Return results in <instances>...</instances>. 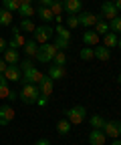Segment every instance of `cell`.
I'll use <instances>...</instances> for the list:
<instances>
[{"label":"cell","mask_w":121,"mask_h":145,"mask_svg":"<svg viewBox=\"0 0 121 145\" xmlns=\"http://www.w3.org/2000/svg\"><path fill=\"white\" fill-rule=\"evenodd\" d=\"M20 101L24 105H37V99L41 97V91L37 85H32V83H22V89H20Z\"/></svg>","instance_id":"6da1fadb"},{"label":"cell","mask_w":121,"mask_h":145,"mask_svg":"<svg viewBox=\"0 0 121 145\" xmlns=\"http://www.w3.org/2000/svg\"><path fill=\"white\" fill-rule=\"evenodd\" d=\"M65 115H67L69 121H71V125H81L85 121V117H87V109L83 105H75L71 109H65Z\"/></svg>","instance_id":"7a4b0ae2"},{"label":"cell","mask_w":121,"mask_h":145,"mask_svg":"<svg viewBox=\"0 0 121 145\" xmlns=\"http://www.w3.org/2000/svg\"><path fill=\"white\" fill-rule=\"evenodd\" d=\"M57 46L55 44H50V42H44V44H39V50H37V59L39 63H50L53 61V57L57 54Z\"/></svg>","instance_id":"3957f363"},{"label":"cell","mask_w":121,"mask_h":145,"mask_svg":"<svg viewBox=\"0 0 121 145\" xmlns=\"http://www.w3.org/2000/svg\"><path fill=\"white\" fill-rule=\"evenodd\" d=\"M50 39H53V28H50L48 24H41V26L34 28V40H37L39 44H44Z\"/></svg>","instance_id":"277c9868"},{"label":"cell","mask_w":121,"mask_h":145,"mask_svg":"<svg viewBox=\"0 0 121 145\" xmlns=\"http://www.w3.org/2000/svg\"><path fill=\"white\" fill-rule=\"evenodd\" d=\"M43 72L37 69V67H32V69H28V71H24L22 72V77H20V83H32V85H39L41 81H43Z\"/></svg>","instance_id":"5b68a950"},{"label":"cell","mask_w":121,"mask_h":145,"mask_svg":"<svg viewBox=\"0 0 121 145\" xmlns=\"http://www.w3.org/2000/svg\"><path fill=\"white\" fill-rule=\"evenodd\" d=\"M103 133H105V137H113V139L121 137V121H117V119L107 121L105 127H103Z\"/></svg>","instance_id":"8992f818"},{"label":"cell","mask_w":121,"mask_h":145,"mask_svg":"<svg viewBox=\"0 0 121 145\" xmlns=\"http://www.w3.org/2000/svg\"><path fill=\"white\" fill-rule=\"evenodd\" d=\"M101 10H99V16L101 18H105V20H113V18L117 16V8H115V4L111 2V0H107V2H103L101 6H99Z\"/></svg>","instance_id":"52a82bcc"},{"label":"cell","mask_w":121,"mask_h":145,"mask_svg":"<svg viewBox=\"0 0 121 145\" xmlns=\"http://www.w3.org/2000/svg\"><path fill=\"white\" fill-rule=\"evenodd\" d=\"M77 18H79V26H85V30H87V28H91V26L97 22V14L87 12V10L79 12V14H77Z\"/></svg>","instance_id":"ba28073f"},{"label":"cell","mask_w":121,"mask_h":145,"mask_svg":"<svg viewBox=\"0 0 121 145\" xmlns=\"http://www.w3.org/2000/svg\"><path fill=\"white\" fill-rule=\"evenodd\" d=\"M24 39H22V34H20V28L18 26H12V39L8 40V48H14V50H18L20 46H24Z\"/></svg>","instance_id":"9c48e42d"},{"label":"cell","mask_w":121,"mask_h":145,"mask_svg":"<svg viewBox=\"0 0 121 145\" xmlns=\"http://www.w3.org/2000/svg\"><path fill=\"white\" fill-rule=\"evenodd\" d=\"M12 119H14V109H12V105H0V125L6 127V125H10Z\"/></svg>","instance_id":"30bf717a"},{"label":"cell","mask_w":121,"mask_h":145,"mask_svg":"<svg viewBox=\"0 0 121 145\" xmlns=\"http://www.w3.org/2000/svg\"><path fill=\"white\" fill-rule=\"evenodd\" d=\"M63 10L67 14H79L83 12V2L81 0H63Z\"/></svg>","instance_id":"8fae6325"},{"label":"cell","mask_w":121,"mask_h":145,"mask_svg":"<svg viewBox=\"0 0 121 145\" xmlns=\"http://www.w3.org/2000/svg\"><path fill=\"white\" fill-rule=\"evenodd\" d=\"M37 87H39V91H41V95H43V97H48V99L53 97V79H50V77L44 75L43 81H41Z\"/></svg>","instance_id":"7c38bea8"},{"label":"cell","mask_w":121,"mask_h":145,"mask_svg":"<svg viewBox=\"0 0 121 145\" xmlns=\"http://www.w3.org/2000/svg\"><path fill=\"white\" fill-rule=\"evenodd\" d=\"M83 42H85V46H97L101 42V36L95 30H85L83 32Z\"/></svg>","instance_id":"4fadbf2b"},{"label":"cell","mask_w":121,"mask_h":145,"mask_svg":"<svg viewBox=\"0 0 121 145\" xmlns=\"http://www.w3.org/2000/svg\"><path fill=\"white\" fill-rule=\"evenodd\" d=\"M4 77H6V81H20V77H22V72H20V67L18 65H8L6 67V71H4Z\"/></svg>","instance_id":"5bb4252c"},{"label":"cell","mask_w":121,"mask_h":145,"mask_svg":"<svg viewBox=\"0 0 121 145\" xmlns=\"http://www.w3.org/2000/svg\"><path fill=\"white\" fill-rule=\"evenodd\" d=\"M34 14H37L43 22H53V20H55V14L50 12V8H46V6H39V8H34Z\"/></svg>","instance_id":"9a60e30c"},{"label":"cell","mask_w":121,"mask_h":145,"mask_svg":"<svg viewBox=\"0 0 121 145\" xmlns=\"http://www.w3.org/2000/svg\"><path fill=\"white\" fill-rule=\"evenodd\" d=\"M93 54H95V59H99V61H103V63H107V61L111 59L109 48H107V46H103V44H97V46L93 48Z\"/></svg>","instance_id":"2e32d148"},{"label":"cell","mask_w":121,"mask_h":145,"mask_svg":"<svg viewBox=\"0 0 121 145\" xmlns=\"http://www.w3.org/2000/svg\"><path fill=\"white\" fill-rule=\"evenodd\" d=\"M65 75H67L65 67H59V65H50V69H48V75H46V77H50L53 81H61V79H65Z\"/></svg>","instance_id":"e0dca14e"},{"label":"cell","mask_w":121,"mask_h":145,"mask_svg":"<svg viewBox=\"0 0 121 145\" xmlns=\"http://www.w3.org/2000/svg\"><path fill=\"white\" fill-rule=\"evenodd\" d=\"M105 133H103L101 129H93L91 133H89V143L91 145H105Z\"/></svg>","instance_id":"ac0fdd59"},{"label":"cell","mask_w":121,"mask_h":145,"mask_svg":"<svg viewBox=\"0 0 121 145\" xmlns=\"http://www.w3.org/2000/svg\"><path fill=\"white\" fill-rule=\"evenodd\" d=\"M2 54H4L6 65H18L20 63V54H18V50H14V48H6Z\"/></svg>","instance_id":"d6986e66"},{"label":"cell","mask_w":121,"mask_h":145,"mask_svg":"<svg viewBox=\"0 0 121 145\" xmlns=\"http://www.w3.org/2000/svg\"><path fill=\"white\" fill-rule=\"evenodd\" d=\"M93 26H95V32H97L99 36H103V34L109 32V22L105 20V18H101L99 14H97V22H95Z\"/></svg>","instance_id":"ffe728a7"},{"label":"cell","mask_w":121,"mask_h":145,"mask_svg":"<svg viewBox=\"0 0 121 145\" xmlns=\"http://www.w3.org/2000/svg\"><path fill=\"white\" fill-rule=\"evenodd\" d=\"M22 48H24V52H26L28 59H34V57H37V50H39V42L37 40H26Z\"/></svg>","instance_id":"44dd1931"},{"label":"cell","mask_w":121,"mask_h":145,"mask_svg":"<svg viewBox=\"0 0 121 145\" xmlns=\"http://www.w3.org/2000/svg\"><path fill=\"white\" fill-rule=\"evenodd\" d=\"M71 121L69 119H59L57 121V131H59V135H69L71 133Z\"/></svg>","instance_id":"7402d4cb"},{"label":"cell","mask_w":121,"mask_h":145,"mask_svg":"<svg viewBox=\"0 0 121 145\" xmlns=\"http://www.w3.org/2000/svg\"><path fill=\"white\" fill-rule=\"evenodd\" d=\"M103 46H107V48H113V46H117V34L115 32H107V34H103V42H101Z\"/></svg>","instance_id":"603a6c76"},{"label":"cell","mask_w":121,"mask_h":145,"mask_svg":"<svg viewBox=\"0 0 121 145\" xmlns=\"http://www.w3.org/2000/svg\"><path fill=\"white\" fill-rule=\"evenodd\" d=\"M89 123H91V127H93V129H101V131H103V127H105L107 119H103L101 115H93V117L89 119Z\"/></svg>","instance_id":"cb8c5ba5"},{"label":"cell","mask_w":121,"mask_h":145,"mask_svg":"<svg viewBox=\"0 0 121 145\" xmlns=\"http://www.w3.org/2000/svg\"><path fill=\"white\" fill-rule=\"evenodd\" d=\"M12 24V12L0 8V26H10Z\"/></svg>","instance_id":"d4e9b609"},{"label":"cell","mask_w":121,"mask_h":145,"mask_svg":"<svg viewBox=\"0 0 121 145\" xmlns=\"http://www.w3.org/2000/svg\"><path fill=\"white\" fill-rule=\"evenodd\" d=\"M8 93H10V89H8V81H6V77L0 72V99H6L8 97Z\"/></svg>","instance_id":"484cf974"},{"label":"cell","mask_w":121,"mask_h":145,"mask_svg":"<svg viewBox=\"0 0 121 145\" xmlns=\"http://www.w3.org/2000/svg\"><path fill=\"white\" fill-rule=\"evenodd\" d=\"M18 12H20L22 18H30V16H34V6L32 4H20L18 6Z\"/></svg>","instance_id":"4316f807"},{"label":"cell","mask_w":121,"mask_h":145,"mask_svg":"<svg viewBox=\"0 0 121 145\" xmlns=\"http://www.w3.org/2000/svg\"><path fill=\"white\" fill-rule=\"evenodd\" d=\"M55 32H57V36H61V39H65V40H71V30H69L65 24H57Z\"/></svg>","instance_id":"83f0119b"},{"label":"cell","mask_w":121,"mask_h":145,"mask_svg":"<svg viewBox=\"0 0 121 145\" xmlns=\"http://www.w3.org/2000/svg\"><path fill=\"white\" fill-rule=\"evenodd\" d=\"M18 6H20V0H4L2 4V8L8 12H18Z\"/></svg>","instance_id":"f1b7e54d"},{"label":"cell","mask_w":121,"mask_h":145,"mask_svg":"<svg viewBox=\"0 0 121 145\" xmlns=\"http://www.w3.org/2000/svg\"><path fill=\"white\" fill-rule=\"evenodd\" d=\"M18 28H20V30H24V32H34V28H37V26H34V22L30 20V18H22Z\"/></svg>","instance_id":"f546056e"},{"label":"cell","mask_w":121,"mask_h":145,"mask_svg":"<svg viewBox=\"0 0 121 145\" xmlns=\"http://www.w3.org/2000/svg\"><path fill=\"white\" fill-rule=\"evenodd\" d=\"M109 30L115 34H121V16H115L113 20H109Z\"/></svg>","instance_id":"4dcf8cb0"},{"label":"cell","mask_w":121,"mask_h":145,"mask_svg":"<svg viewBox=\"0 0 121 145\" xmlns=\"http://www.w3.org/2000/svg\"><path fill=\"white\" fill-rule=\"evenodd\" d=\"M65 63H67V54H65V50H57V54L53 57V65L65 67Z\"/></svg>","instance_id":"1f68e13d"},{"label":"cell","mask_w":121,"mask_h":145,"mask_svg":"<svg viewBox=\"0 0 121 145\" xmlns=\"http://www.w3.org/2000/svg\"><path fill=\"white\" fill-rule=\"evenodd\" d=\"M79 57H81L83 61H91V59H95V54H93V48H91V46H83Z\"/></svg>","instance_id":"d6a6232c"},{"label":"cell","mask_w":121,"mask_h":145,"mask_svg":"<svg viewBox=\"0 0 121 145\" xmlns=\"http://www.w3.org/2000/svg\"><path fill=\"white\" fill-rule=\"evenodd\" d=\"M53 44H55L59 50H67L69 44H71V40H65V39H61V36H57V39L53 40Z\"/></svg>","instance_id":"836d02e7"},{"label":"cell","mask_w":121,"mask_h":145,"mask_svg":"<svg viewBox=\"0 0 121 145\" xmlns=\"http://www.w3.org/2000/svg\"><path fill=\"white\" fill-rule=\"evenodd\" d=\"M79 26V18L77 14H67V28L71 30V28H77Z\"/></svg>","instance_id":"e575fe53"},{"label":"cell","mask_w":121,"mask_h":145,"mask_svg":"<svg viewBox=\"0 0 121 145\" xmlns=\"http://www.w3.org/2000/svg\"><path fill=\"white\" fill-rule=\"evenodd\" d=\"M48 8H50V12H53L55 16H59L63 12V2H61V0H53V4H50Z\"/></svg>","instance_id":"d590c367"},{"label":"cell","mask_w":121,"mask_h":145,"mask_svg":"<svg viewBox=\"0 0 121 145\" xmlns=\"http://www.w3.org/2000/svg\"><path fill=\"white\" fill-rule=\"evenodd\" d=\"M18 67H20V72H24V71H28V69H32L34 65H32V59H28V57H26L24 61H20V63H18Z\"/></svg>","instance_id":"8d00e7d4"},{"label":"cell","mask_w":121,"mask_h":145,"mask_svg":"<svg viewBox=\"0 0 121 145\" xmlns=\"http://www.w3.org/2000/svg\"><path fill=\"white\" fill-rule=\"evenodd\" d=\"M46 103H48V97H43V95H41V97L37 99V105H39V107H46Z\"/></svg>","instance_id":"74e56055"},{"label":"cell","mask_w":121,"mask_h":145,"mask_svg":"<svg viewBox=\"0 0 121 145\" xmlns=\"http://www.w3.org/2000/svg\"><path fill=\"white\" fill-rule=\"evenodd\" d=\"M10 103H14L16 99H18V93H16V91H10V93H8V97H6Z\"/></svg>","instance_id":"f35d334b"},{"label":"cell","mask_w":121,"mask_h":145,"mask_svg":"<svg viewBox=\"0 0 121 145\" xmlns=\"http://www.w3.org/2000/svg\"><path fill=\"white\" fill-rule=\"evenodd\" d=\"M8 48V40H4V39H0V54H2L4 50Z\"/></svg>","instance_id":"ab89813d"},{"label":"cell","mask_w":121,"mask_h":145,"mask_svg":"<svg viewBox=\"0 0 121 145\" xmlns=\"http://www.w3.org/2000/svg\"><path fill=\"white\" fill-rule=\"evenodd\" d=\"M34 145H50V141L46 139V137H41V139H37V143Z\"/></svg>","instance_id":"60d3db41"},{"label":"cell","mask_w":121,"mask_h":145,"mask_svg":"<svg viewBox=\"0 0 121 145\" xmlns=\"http://www.w3.org/2000/svg\"><path fill=\"white\" fill-rule=\"evenodd\" d=\"M50 4H53V0H39V6H50Z\"/></svg>","instance_id":"b9f144b4"},{"label":"cell","mask_w":121,"mask_h":145,"mask_svg":"<svg viewBox=\"0 0 121 145\" xmlns=\"http://www.w3.org/2000/svg\"><path fill=\"white\" fill-rule=\"evenodd\" d=\"M6 67H8V65H6V61H4V59H0V72H2V75H4Z\"/></svg>","instance_id":"7bdbcfd3"},{"label":"cell","mask_w":121,"mask_h":145,"mask_svg":"<svg viewBox=\"0 0 121 145\" xmlns=\"http://www.w3.org/2000/svg\"><path fill=\"white\" fill-rule=\"evenodd\" d=\"M111 145H121V137H117V139H113V141H111Z\"/></svg>","instance_id":"ee69618b"},{"label":"cell","mask_w":121,"mask_h":145,"mask_svg":"<svg viewBox=\"0 0 121 145\" xmlns=\"http://www.w3.org/2000/svg\"><path fill=\"white\" fill-rule=\"evenodd\" d=\"M34 0H20V4H32Z\"/></svg>","instance_id":"f6af8a7d"},{"label":"cell","mask_w":121,"mask_h":145,"mask_svg":"<svg viewBox=\"0 0 121 145\" xmlns=\"http://www.w3.org/2000/svg\"><path fill=\"white\" fill-rule=\"evenodd\" d=\"M115 8H117V10H121V0H117V2H115Z\"/></svg>","instance_id":"bcb514c9"},{"label":"cell","mask_w":121,"mask_h":145,"mask_svg":"<svg viewBox=\"0 0 121 145\" xmlns=\"http://www.w3.org/2000/svg\"><path fill=\"white\" fill-rule=\"evenodd\" d=\"M117 83L121 85V72H119V75H117Z\"/></svg>","instance_id":"7dc6e473"},{"label":"cell","mask_w":121,"mask_h":145,"mask_svg":"<svg viewBox=\"0 0 121 145\" xmlns=\"http://www.w3.org/2000/svg\"><path fill=\"white\" fill-rule=\"evenodd\" d=\"M117 46H119V50H121V39H117Z\"/></svg>","instance_id":"c3c4849f"},{"label":"cell","mask_w":121,"mask_h":145,"mask_svg":"<svg viewBox=\"0 0 121 145\" xmlns=\"http://www.w3.org/2000/svg\"><path fill=\"white\" fill-rule=\"evenodd\" d=\"M111 2H113V4H115V2H117V0H111Z\"/></svg>","instance_id":"681fc988"},{"label":"cell","mask_w":121,"mask_h":145,"mask_svg":"<svg viewBox=\"0 0 121 145\" xmlns=\"http://www.w3.org/2000/svg\"><path fill=\"white\" fill-rule=\"evenodd\" d=\"M0 2H2V0H0Z\"/></svg>","instance_id":"f907efd6"}]
</instances>
